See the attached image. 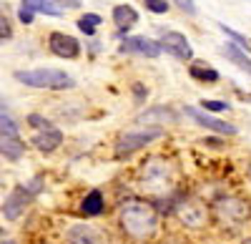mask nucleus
I'll use <instances>...</instances> for the list:
<instances>
[{"label":"nucleus","mask_w":251,"mask_h":244,"mask_svg":"<svg viewBox=\"0 0 251 244\" xmlns=\"http://www.w3.org/2000/svg\"><path fill=\"white\" fill-rule=\"evenodd\" d=\"M86 20H88V23H93V26H98V23H100V15H96V13H86Z\"/></svg>","instance_id":"33"},{"label":"nucleus","mask_w":251,"mask_h":244,"mask_svg":"<svg viewBox=\"0 0 251 244\" xmlns=\"http://www.w3.org/2000/svg\"><path fill=\"white\" fill-rule=\"evenodd\" d=\"M186 116L194 118L199 126L214 131V134H226V136H234V134H236V126H234V124H226V121H221V118H216V116H208L206 111H201V108H196V106H186Z\"/></svg>","instance_id":"8"},{"label":"nucleus","mask_w":251,"mask_h":244,"mask_svg":"<svg viewBox=\"0 0 251 244\" xmlns=\"http://www.w3.org/2000/svg\"><path fill=\"white\" fill-rule=\"evenodd\" d=\"M176 217L181 219V224L188 229H203L208 221V209L196 199H183L176 207Z\"/></svg>","instance_id":"5"},{"label":"nucleus","mask_w":251,"mask_h":244,"mask_svg":"<svg viewBox=\"0 0 251 244\" xmlns=\"http://www.w3.org/2000/svg\"><path fill=\"white\" fill-rule=\"evenodd\" d=\"M201 106H203L206 111H214V113H221V111L228 108V104H224V101H203Z\"/></svg>","instance_id":"25"},{"label":"nucleus","mask_w":251,"mask_h":244,"mask_svg":"<svg viewBox=\"0 0 251 244\" xmlns=\"http://www.w3.org/2000/svg\"><path fill=\"white\" fill-rule=\"evenodd\" d=\"M161 244H191V242H186L183 237H166Z\"/></svg>","instance_id":"29"},{"label":"nucleus","mask_w":251,"mask_h":244,"mask_svg":"<svg viewBox=\"0 0 251 244\" xmlns=\"http://www.w3.org/2000/svg\"><path fill=\"white\" fill-rule=\"evenodd\" d=\"M0 136H18V124L5 113H0Z\"/></svg>","instance_id":"21"},{"label":"nucleus","mask_w":251,"mask_h":244,"mask_svg":"<svg viewBox=\"0 0 251 244\" xmlns=\"http://www.w3.org/2000/svg\"><path fill=\"white\" fill-rule=\"evenodd\" d=\"M158 46H161V51H166L169 55H174V58H178V60H188V58L194 55V51H191V46H188L186 35H181V33H176V30L163 33Z\"/></svg>","instance_id":"10"},{"label":"nucleus","mask_w":251,"mask_h":244,"mask_svg":"<svg viewBox=\"0 0 251 244\" xmlns=\"http://www.w3.org/2000/svg\"><path fill=\"white\" fill-rule=\"evenodd\" d=\"M66 244H106V237L91 224H73L66 232Z\"/></svg>","instance_id":"12"},{"label":"nucleus","mask_w":251,"mask_h":244,"mask_svg":"<svg viewBox=\"0 0 251 244\" xmlns=\"http://www.w3.org/2000/svg\"><path fill=\"white\" fill-rule=\"evenodd\" d=\"M188 73H191V78L201 81V83H216L219 81V71L211 68V66H206V63H191V68H188Z\"/></svg>","instance_id":"20"},{"label":"nucleus","mask_w":251,"mask_h":244,"mask_svg":"<svg viewBox=\"0 0 251 244\" xmlns=\"http://www.w3.org/2000/svg\"><path fill=\"white\" fill-rule=\"evenodd\" d=\"M143 3L151 13H166L169 10V0H143Z\"/></svg>","instance_id":"23"},{"label":"nucleus","mask_w":251,"mask_h":244,"mask_svg":"<svg viewBox=\"0 0 251 244\" xmlns=\"http://www.w3.org/2000/svg\"><path fill=\"white\" fill-rule=\"evenodd\" d=\"M20 20H23V23H33V10L20 8Z\"/></svg>","instance_id":"31"},{"label":"nucleus","mask_w":251,"mask_h":244,"mask_svg":"<svg viewBox=\"0 0 251 244\" xmlns=\"http://www.w3.org/2000/svg\"><path fill=\"white\" fill-rule=\"evenodd\" d=\"M30 199H33L30 187H15V189L5 196V204H3V214H5V219L15 221L20 214L25 212V207H28V201H30Z\"/></svg>","instance_id":"9"},{"label":"nucleus","mask_w":251,"mask_h":244,"mask_svg":"<svg viewBox=\"0 0 251 244\" xmlns=\"http://www.w3.org/2000/svg\"><path fill=\"white\" fill-rule=\"evenodd\" d=\"M163 129L161 126H151V129H143V131H128V134H121L116 141V159H128L131 154H136L138 149L149 146L151 141L161 138Z\"/></svg>","instance_id":"4"},{"label":"nucleus","mask_w":251,"mask_h":244,"mask_svg":"<svg viewBox=\"0 0 251 244\" xmlns=\"http://www.w3.org/2000/svg\"><path fill=\"white\" fill-rule=\"evenodd\" d=\"M221 30H224V33H226L228 38H231V40H234V43H236L239 48H244V51H249V40H246V38H244L241 33H236L234 28H228V26H224V23H221Z\"/></svg>","instance_id":"22"},{"label":"nucleus","mask_w":251,"mask_h":244,"mask_svg":"<svg viewBox=\"0 0 251 244\" xmlns=\"http://www.w3.org/2000/svg\"><path fill=\"white\" fill-rule=\"evenodd\" d=\"M121 53L143 55V58H158V55H161V46L156 43V40L146 38V35H131V38H123Z\"/></svg>","instance_id":"7"},{"label":"nucleus","mask_w":251,"mask_h":244,"mask_svg":"<svg viewBox=\"0 0 251 244\" xmlns=\"http://www.w3.org/2000/svg\"><path fill=\"white\" fill-rule=\"evenodd\" d=\"M0 244H15V242H13V239H8V242H0Z\"/></svg>","instance_id":"34"},{"label":"nucleus","mask_w":251,"mask_h":244,"mask_svg":"<svg viewBox=\"0 0 251 244\" xmlns=\"http://www.w3.org/2000/svg\"><path fill=\"white\" fill-rule=\"evenodd\" d=\"M113 20H116V26L121 33H126L128 28H133L138 23V13L131 8V5H116L113 8Z\"/></svg>","instance_id":"15"},{"label":"nucleus","mask_w":251,"mask_h":244,"mask_svg":"<svg viewBox=\"0 0 251 244\" xmlns=\"http://www.w3.org/2000/svg\"><path fill=\"white\" fill-rule=\"evenodd\" d=\"M214 217L224 227H241L251 217V204L241 196H219L214 201Z\"/></svg>","instance_id":"3"},{"label":"nucleus","mask_w":251,"mask_h":244,"mask_svg":"<svg viewBox=\"0 0 251 244\" xmlns=\"http://www.w3.org/2000/svg\"><path fill=\"white\" fill-rule=\"evenodd\" d=\"M78 28H80L83 33H86V35H96V26H93V23H88L86 18H80V20H78Z\"/></svg>","instance_id":"28"},{"label":"nucleus","mask_w":251,"mask_h":244,"mask_svg":"<svg viewBox=\"0 0 251 244\" xmlns=\"http://www.w3.org/2000/svg\"><path fill=\"white\" fill-rule=\"evenodd\" d=\"M60 8H80V0H58Z\"/></svg>","instance_id":"30"},{"label":"nucleus","mask_w":251,"mask_h":244,"mask_svg":"<svg viewBox=\"0 0 251 244\" xmlns=\"http://www.w3.org/2000/svg\"><path fill=\"white\" fill-rule=\"evenodd\" d=\"M28 124H30V126H35V129H40V131H46V129H50V121H46L43 116H38V113L28 116Z\"/></svg>","instance_id":"24"},{"label":"nucleus","mask_w":251,"mask_h":244,"mask_svg":"<svg viewBox=\"0 0 251 244\" xmlns=\"http://www.w3.org/2000/svg\"><path fill=\"white\" fill-rule=\"evenodd\" d=\"M106 244H126V242H106Z\"/></svg>","instance_id":"36"},{"label":"nucleus","mask_w":251,"mask_h":244,"mask_svg":"<svg viewBox=\"0 0 251 244\" xmlns=\"http://www.w3.org/2000/svg\"><path fill=\"white\" fill-rule=\"evenodd\" d=\"M103 209H106V201H103V194H100L98 189L88 191L86 199L80 201V212H83V217H100Z\"/></svg>","instance_id":"14"},{"label":"nucleus","mask_w":251,"mask_h":244,"mask_svg":"<svg viewBox=\"0 0 251 244\" xmlns=\"http://www.w3.org/2000/svg\"><path fill=\"white\" fill-rule=\"evenodd\" d=\"M48 48L53 55H60V58H78L80 55V43L68 33H53L48 40Z\"/></svg>","instance_id":"11"},{"label":"nucleus","mask_w":251,"mask_h":244,"mask_svg":"<svg viewBox=\"0 0 251 244\" xmlns=\"http://www.w3.org/2000/svg\"><path fill=\"white\" fill-rule=\"evenodd\" d=\"M174 3H176L183 13H188V15H196V3H194V0H174Z\"/></svg>","instance_id":"27"},{"label":"nucleus","mask_w":251,"mask_h":244,"mask_svg":"<svg viewBox=\"0 0 251 244\" xmlns=\"http://www.w3.org/2000/svg\"><path fill=\"white\" fill-rule=\"evenodd\" d=\"M0 154L10 161H18L25 154V144L18 136H0Z\"/></svg>","instance_id":"16"},{"label":"nucleus","mask_w":251,"mask_h":244,"mask_svg":"<svg viewBox=\"0 0 251 244\" xmlns=\"http://www.w3.org/2000/svg\"><path fill=\"white\" fill-rule=\"evenodd\" d=\"M133 93H136V101H143V96L149 93V91H146L141 83H136V86H133Z\"/></svg>","instance_id":"32"},{"label":"nucleus","mask_w":251,"mask_h":244,"mask_svg":"<svg viewBox=\"0 0 251 244\" xmlns=\"http://www.w3.org/2000/svg\"><path fill=\"white\" fill-rule=\"evenodd\" d=\"M63 144V134L58 131V129H46V131H38L35 136H33V146L38 149V151H43V154H50V151H55L58 146Z\"/></svg>","instance_id":"13"},{"label":"nucleus","mask_w":251,"mask_h":244,"mask_svg":"<svg viewBox=\"0 0 251 244\" xmlns=\"http://www.w3.org/2000/svg\"><path fill=\"white\" fill-rule=\"evenodd\" d=\"M224 55H226L228 60H231V63H236L244 73H249V76H251V58L246 55V51H244V48H239L236 43H226V46H224Z\"/></svg>","instance_id":"17"},{"label":"nucleus","mask_w":251,"mask_h":244,"mask_svg":"<svg viewBox=\"0 0 251 244\" xmlns=\"http://www.w3.org/2000/svg\"><path fill=\"white\" fill-rule=\"evenodd\" d=\"M20 8L33 10V13H46V15H53V18L63 15V8L55 5L53 0H23V5H20Z\"/></svg>","instance_id":"18"},{"label":"nucleus","mask_w":251,"mask_h":244,"mask_svg":"<svg viewBox=\"0 0 251 244\" xmlns=\"http://www.w3.org/2000/svg\"><path fill=\"white\" fill-rule=\"evenodd\" d=\"M169 121V124H176L178 121V116L171 111V108H163V106H156V108H151V111H146V113H141L138 116V124H151V121Z\"/></svg>","instance_id":"19"},{"label":"nucleus","mask_w":251,"mask_h":244,"mask_svg":"<svg viewBox=\"0 0 251 244\" xmlns=\"http://www.w3.org/2000/svg\"><path fill=\"white\" fill-rule=\"evenodd\" d=\"M0 242H3V229H0Z\"/></svg>","instance_id":"37"},{"label":"nucleus","mask_w":251,"mask_h":244,"mask_svg":"<svg viewBox=\"0 0 251 244\" xmlns=\"http://www.w3.org/2000/svg\"><path fill=\"white\" fill-rule=\"evenodd\" d=\"M118 227L126 239H131L136 244H146L158 232V212L151 201L128 199L118 209Z\"/></svg>","instance_id":"1"},{"label":"nucleus","mask_w":251,"mask_h":244,"mask_svg":"<svg viewBox=\"0 0 251 244\" xmlns=\"http://www.w3.org/2000/svg\"><path fill=\"white\" fill-rule=\"evenodd\" d=\"M18 83H25L30 88H48V91H68L75 86V81L58 68H35V71H18Z\"/></svg>","instance_id":"2"},{"label":"nucleus","mask_w":251,"mask_h":244,"mask_svg":"<svg viewBox=\"0 0 251 244\" xmlns=\"http://www.w3.org/2000/svg\"><path fill=\"white\" fill-rule=\"evenodd\" d=\"M141 179L146 187H156V191H163L171 184V166L163 159H151L149 164H143Z\"/></svg>","instance_id":"6"},{"label":"nucleus","mask_w":251,"mask_h":244,"mask_svg":"<svg viewBox=\"0 0 251 244\" xmlns=\"http://www.w3.org/2000/svg\"><path fill=\"white\" fill-rule=\"evenodd\" d=\"M10 35H13V28H10V23H8V18L0 15V43H3V40H8Z\"/></svg>","instance_id":"26"},{"label":"nucleus","mask_w":251,"mask_h":244,"mask_svg":"<svg viewBox=\"0 0 251 244\" xmlns=\"http://www.w3.org/2000/svg\"><path fill=\"white\" fill-rule=\"evenodd\" d=\"M241 244H251V237H249V239H244V242H241Z\"/></svg>","instance_id":"35"}]
</instances>
